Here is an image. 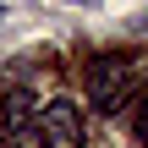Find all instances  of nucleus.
<instances>
[{
  "instance_id": "20e7f679",
  "label": "nucleus",
  "mask_w": 148,
  "mask_h": 148,
  "mask_svg": "<svg viewBox=\"0 0 148 148\" xmlns=\"http://www.w3.org/2000/svg\"><path fill=\"white\" fill-rule=\"evenodd\" d=\"M0 16H5V11H0Z\"/></svg>"
},
{
  "instance_id": "f03ea898",
  "label": "nucleus",
  "mask_w": 148,
  "mask_h": 148,
  "mask_svg": "<svg viewBox=\"0 0 148 148\" xmlns=\"http://www.w3.org/2000/svg\"><path fill=\"white\" fill-rule=\"evenodd\" d=\"M38 137L44 148H82V115L71 99H49L38 110Z\"/></svg>"
},
{
  "instance_id": "f257e3e1",
  "label": "nucleus",
  "mask_w": 148,
  "mask_h": 148,
  "mask_svg": "<svg viewBox=\"0 0 148 148\" xmlns=\"http://www.w3.org/2000/svg\"><path fill=\"white\" fill-rule=\"evenodd\" d=\"M137 60L132 55H93L88 60V93H93V104L110 115V110H121L126 99H132V88H137Z\"/></svg>"
},
{
  "instance_id": "7ed1b4c3",
  "label": "nucleus",
  "mask_w": 148,
  "mask_h": 148,
  "mask_svg": "<svg viewBox=\"0 0 148 148\" xmlns=\"http://www.w3.org/2000/svg\"><path fill=\"white\" fill-rule=\"evenodd\" d=\"M5 143H11V148H44L38 121H33V99H27V88H16V93L5 99Z\"/></svg>"
}]
</instances>
